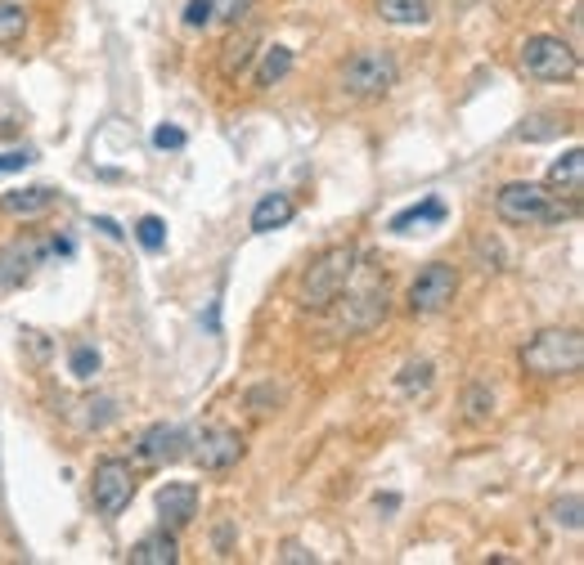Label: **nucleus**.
I'll return each instance as SVG.
<instances>
[{"instance_id":"1","label":"nucleus","mask_w":584,"mask_h":565,"mask_svg":"<svg viewBox=\"0 0 584 565\" xmlns=\"http://www.w3.org/2000/svg\"><path fill=\"white\" fill-rule=\"evenodd\" d=\"M495 216L503 224H518V230H531V224H562L567 216H575V207H558L553 194L544 184L518 180V184H503L495 194Z\"/></svg>"},{"instance_id":"2","label":"nucleus","mask_w":584,"mask_h":565,"mask_svg":"<svg viewBox=\"0 0 584 565\" xmlns=\"http://www.w3.org/2000/svg\"><path fill=\"white\" fill-rule=\"evenodd\" d=\"M584 364V336L575 328H544L522 346V368L535 377H567Z\"/></svg>"},{"instance_id":"3","label":"nucleus","mask_w":584,"mask_h":565,"mask_svg":"<svg viewBox=\"0 0 584 565\" xmlns=\"http://www.w3.org/2000/svg\"><path fill=\"white\" fill-rule=\"evenodd\" d=\"M355 260H360V251H355L351 243L319 251V256H315V266L302 274V306H306V310L333 306V300L346 292L351 274H355Z\"/></svg>"},{"instance_id":"4","label":"nucleus","mask_w":584,"mask_h":565,"mask_svg":"<svg viewBox=\"0 0 584 565\" xmlns=\"http://www.w3.org/2000/svg\"><path fill=\"white\" fill-rule=\"evenodd\" d=\"M396 86V59L387 50H360L342 63V90L355 99H382Z\"/></svg>"},{"instance_id":"5","label":"nucleus","mask_w":584,"mask_h":565,"mask_svg":"<svg viewBox=\"0 0 584 565\" xmlns=\"http://www.w3.org/2000/svg\"><path fill=\"white\" fill-rule=\"evenodd\" d=\"M522 72L535 77V82H571L580 72V59H575V50L562 41V36H526Z\"/></svg>"},{"instance_id":"6","label":"nucleus","mask_w":584,"mask_h":565,"mask_svg":"<svg viewBox=\"0 0 584 565\" xmlns=\"http://www.w3.org/2000/svg\"><path fill=\"white\" fill-rule=\"evenodd\" d=\"M90 489H95V507L104 516H122L131 507V499H135V471H131V463L104 458L95 467V484Z\"/></svg>"},{"instance_id":"7","label":"nucleus","mask_w":584,"mask_h":565,"mask_svg":"<svg viewBox=\"0 0 584 565\" xmlns=\"http://www.w3.org/2000/svg\"><path fill=\"white\" fill-rule=\"evenodd\" d=\"M454 292H459L454 266H441V260H436V266L418 270V279L410 283V310H414V315H436V310L450 306Z\"/></svg>"},{"instance_id":"8","label":"nucleus","mask_w":584,"mask_h":565,"mask_svg":"<svg viewBox=\"0 0 584 565\" xmlns=\"http://www.w3.org/2000/svg\"><path fill=\"white\" fill-rule=\"evenodd\" d=\"M50 238H14L10 247H0V296L23 287L36 266H46Z\"/></svg>"},{"instance_id":"9","label":"nucleus","mask_w":584,"mask_h":565,"mask_svg":"<svg viewBox=\"0 0 584 565\" xmlns=\"http://www.w3.org/2000/svg\"><path fill=\"white\" fill-rule=\"evenodd\" d=\"M239 458H243V435L239 431H230V427L203 431V440H198V467L203 471H226Z\"/></svg>"},{"instance_id":"10","label":"nucleus","mask_w":584,"mask_h":565,"mask_svg":"<svg viewBox=\"0 0 584 565\" xmlns=\"http://www.w3.org/2000/svg\"><path fill=\"white\" fill-rule=\"evenodd\" d=\"M252 10V0H190L185 5V27L207 32L211 23H239Z\"/></svg>"},{"instance_id":"11","label":"nucleus","mask_w":584,"mask_h":565,"mask_svg":"<svg viewBox=\"0 0 584 565\" xmlns=\"http://www.w3.org/2000/svg\"><path fill=\"white\" fill-rule=\"evenodd\" d=\"M158 512H162V520L167 525H190L194 516H198V489L190 484V480H175V484H162L158 489Z\"/></svg>"},{"instance_id":"12","label":"nucleus","mask_w":584,"mask_h":565,"mask_svg":"<svg viewBox=\"0 0 584 565\" xmlns=\"http://www.w3.org/2000/svg\"><path fill=\"white\" fill-rule=\"evenodd\" d=\"M185 435H180L175 427H167V422H158V427H149L139 435V458L149 463V467H162V463H175L180 454H185Z\"/></svg>"},{"instance_id":"13","label":"nucleus","mask_w":584,"mask_h":565,"mask_svg":"<svg viewBox=\"0 0 584 565\" xmlns=\"http://www.w3.org/2000/svg\"><path fill=\"white\" fill-rule=\"evenodd\" d=\"M544 188H549V194L580 198V188H584V153H580V148H571L567 158H558L549 167V180H544Z\"/></svg>"},{"instance_id":"14","label":"nucleus","mask_w":584,"mask_h":565,"mask_svg":"<svg viewBox=\"0 0 584 565\" xmlns=\"http://www.w3.org/2000/svg\"><path fill=\"white\" fill-rule=\"evenodd\" d=\"M292 216H297V202H292L288 194H266L257 207H252V230H257V234H275V230H283Z\"/></svg>"},{"instance_id":"15","label":"nucleus","mask_w":584,"mask_h":565,"mask_svg":"<svg viewBox=\"0 0 584 565\" xmlns=\"http://www.w3.org/2000/svg\"><path fill=\"white\" fill-rule=\"evenodd\" d=\"M0 207H5L10 216H41L54 207V188L46 184H32V188H14V194L0 198Z\"/></svg>"},{"instance_id":"16","label":"nucleus","mask_w":584,"mask_h":565,"mask_svg":"<svg viewBox=\"0 0 584 565\" xmlns=\"http://www.w3.org/2000/svg\"><path fill=\"white\" fill-rule=\"evenodd\" d=\"M175 539L167 535V530H158V535H149V539H139L135 548H131V565H175Z\"/></svg>"},{"instance_id":"17","label":"nucleus","mask_w":584,"mask_h":565,"mask_svg":"<svg viewBox=\"0 0 584 565\" xmlns=\"http://www.w3.org/2000/svg\"><path fill=\"white\" fill-rule=\"evenodd\" d=\"M441 220H446V202H441V198H423L418 207L400 211V216L391 220V234H414V224L423 230V224H441Z\"/></svg>"},{"instance_id":"18","label":"nucleus","mask_w":584,"mask_h":565,"mask_svg":"<svg viewBox=\"0 0 584 565\" xmlns=\"http://www.w3.org/2000/svg\"><path fill=\"white\" fill-rule=\"evenodd\" d=\"M378 14L387 23H396V27H418V23L431 19L427 0H378Z\"/></svg>"},{"instance_id":"19","label":"nucleus","mask_w":584,"mask_h":565,"mask_svg":"<svg viewBox=\"0 0 584 565\" xmlns=\"http://www.w3.org/2000/svg\"><path fill=\"white\" fill-rule=\"evenodd\" d=\"M288 72H292V50L288 46H270L261 67H257V86H275V82L288 77Z\"/></svg>"},{"instance_id":"20","label":"nucleus","mask_w":584,"mask_h":565,"mask_svg":"<svg viewBox=\"0 0 584 565\" xmlns=\"http://www.w3.org/2000/svg\"><path fill=\"white\" fill-rule=\"evenodd\" d=\"M23 32H27V14L23 5H10V0H0V50H10L23 41Z\"/></svg>"},{"instance_id":"21","label":"nucleus","mask_w":584,"mask_h":565,"mask_svg":"<svg viewBox=\"0 0 584 565\" xmlns=\"http://www.w3.org/2000/svg\"><path fill=\"white\" fill-rule=\"evenodd\" d=\"M135 238H139L144 251H162V247H167V224H162L158 216H144V220L135 224Z\"/></svg>"},{"instance_id":"22","label":"nucleus","mask_w":584,"mask_h":565,"mask_svg":"<svg viewBox=\"0 0 584 565\" xmlns=\"http://www.w3.org/2000/svg\"><path fill=\"white\" fill-rule=\"evenodd\" d=\"M95 372H99V351H95V346H77V351H72V377L90 382Z\"/></svg>"},{"instance_id":"23","label":"nucleus","mask_w":584,"mask_h":565,"mask_svg":"<svg viewBox=\"0 0 584 565\" xmlns=\"http://www.w3.org/2000/svg\"><path fill=\"white\" fill-rule=\"evenodd\" d=\"M230 54L221 59V77H234V72H243V63L252 59V36H243L239 46H226Z\"/></svg>"},{"instance_id":"24","label":"nucleus","mask_w":584,"mask_h":565,"mask_svg":"<svg viewBox=\"0 0 584 565\" xmlns=\"http://www.w3.org/2000/svg\"><path fill=\"white\" fill-rule=\"evenodd\" d=\"M431 386V364H410L405 372H400V391H427Z\"/></svg>"},{"instance_id":"25","label":"nucleus","mask_w":584,"mask_h":565,"mask_svg":"<svg viewBox=\"0 0 584 565\" xmlns=\"http://www.w3.org/2000/svg\"><path fill=\"white\" fill-rule=\"evenodd\" d=\"M580 512H584L580 494H567V499L553 507V520H558V525H567V530H580V525H584V520H580Z\"/></svg>"},{"instance_id":"26","label":"nucleus","mask_w":584,"mask_h":565,"mask_svg":"<svg viewBox=\"0 0 584 565\" xmlns=\"http://www.w3.org/2000/svg\"><path fill=\"white\" fill-rule=\"evenodd\" d=\"M490 413H495V400H490L482 386H472V391H467V418H472V422H486Z\"/></svg>"},{"instance_id":"27","label":"nucleus","mask_w":584,"mask_h":565,"mask_svg":"<svg viewBox=\"0 0 584 565\" xmlns=\"http://www.w3.org/2000/svg\"><path fill=\"white\" fill-rule=\"evenodd\" d=\"M477 256L486 260L482 270H503V266H499V260H503V251H499V243H495V238H477Z\"/></svg>"},{"instance_id":"28","label":"nucleus","mask_w":584,"mask_h":565,"mask_svg":"<svg viewBox=\"0 0 584 565\" xmlns=\"http://www.w3.org/2000/svg\"><path fill=\"white\" fill-rule=\"evenodd\" d=\"M154 144L158 148H185V131H180V126H158L154 131Z\"/></svg>"},{"instance_id":"29","label":"nucleus","mask_w":584,"mask_h":565,"mask_svg":"<svg viewBox=\"0 0 584 565\" xmlns=\"http://www.w3.org/2000/svg\"><path fill=\"white\" fill-rule=\"evenodd\" d=\"M32 162L27 148H14V153H0V171H23Z\"/></svg>"},{"instance_id":"30","label":"nucleus","mask_w":584,"mask_h":565,"mask_svg":"<svg viewBox=\"0 0 584 565\" xmlns=\"http://www.w3.org/2000/svg\"><path fill=\"white\" fill-rule=\"evenodd\" d=\"M279 561H297V565H306V561H315V552H306L302 543H283V552H279Z\"/></svg>"},{"instance_id":"31","label":"nucleus","mask_w":584,"mask_h":565,"mask_svg":"<svg viewBox=\"0 0 584 565\" xmlns=\"http://www.w3.org/2000/svg\"><path fill=\"white\" fill-rule=\"evenodd\" d=\"M95 230H104L108 238H126V234H122V230H118V224L108 220V216H95Z\"/></svg>"},{"instance_id":"32","label":"nucleus","mask_w":584,"mask_h":565,"mask_svg":"<svg viewBox=\"0 0 584 565\" xmlns=\"http://www.w3.org/2000/svg\"><path fill=\"white\" fill-rule=\"evenodd\" d=\"M378 507H382V512H396V507H400V499H396V494H378Z\"/></svg>"}]
</instances>
